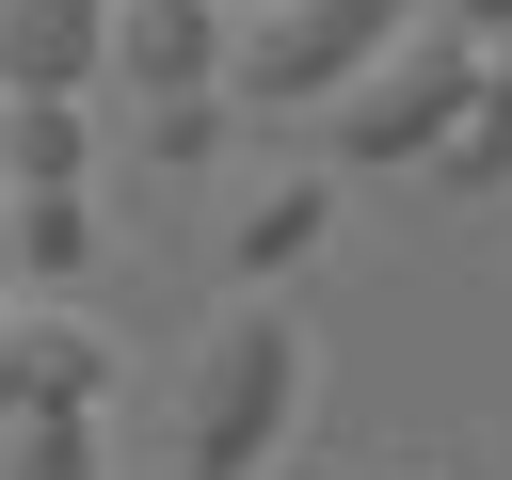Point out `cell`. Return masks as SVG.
<instances>
[{
    "mask_svg": "<svg viewBox=\"0 0 512 480\" xmlns=\"http://www.w3.org/2000/svg\"><path fill=\"white\" fill-rule=\"evenodd\" d=\"M224 16H240V0H224Z\"/></svg>",
    "mask_w": 512,
    "mask_h": 480,
    "instance_id": "9a60e30c",
    "label": "cell"
},
{
    "mask_svg": "<svg viewBox=\"0 0 512 480\" xmlns=\"http://www.w3.org/2000/svg\"><path fill=\"white\" fill-rule=\"evenodd\" d=\"M320 224H336V176H288V192H256V208H240V288H272L288 256H320Z\"/></svg>",
    "mask_w": 512,
    "mask_h": 480,
    "instance_id": "ba28073f",
    "label": "cell"
},
{
    "mask_svg": "<svg viewBox=\"0 0 512 480\" xmlns=\"http://www.w3.org/2000/svg\"><path fill=\"white\" fill-rule=\"evenodd\" d=\"M448 32L464 48H512V0H448Z\"/></svg>",
    "mask_w": 512,
    "mask_h": 480,
    "instance_id": "4fadbf2b",
    "label": "cell"
},
{
    "mask_svg": "<svg viewBox=\"0 0 512 480\" xmlns=\"http://www.w3.org/2000/svg\"><path fill=\"white\" fill-rule=\"evenodd\" d=\"M112 80V0H0V96H80Z\"/></svg>",
    "mask_w": 512,
    "mask_h": 480,
    "instance_id": "5b68a950",
    "label": "cell"
},
{
    "mask_svg": "<svg viewBox=\"0 0 512 480\" xmlns=\"http://www.w3.org/2000/svg\"><path fill=\"white\" fill-rule=\"evenodd\" d=\"M0 480H96V416H16Z\"/></svg>",
    "mask_w": 512,
    "mask_h": 480,
    "instance_id": "8fae6325",
    "label": "cell"
},
{
    "mask_svg": "<svg viewBox=\"0 0 512 480\" xmlns=\"http://www.w3.org/2000/svg\"><path fill=\"white\" fill-rule=\"evenodd\" d=\"M288 400H304V336H288L272 304L224 320V352H208V384H192V464H176V480H272Z\"/></svg>",
    "mask_w": 512,
    "mask_h": 480,
    "instance_id": "3957f363",
    "label": "cell"
},
{
    "mask_svg": "<svg viewBox=\"0 0 512 480\" xmlns=\"http://www.w3.org/2000/svg\"><path fill=\"white\" fill-rule=\"evenodd\" d=\"M464 96H480V48L432 16V32H400L368 80H336L320 96V128H336V176H400V160H432L448 128H464Z\"/></svg>",
    "mask_w": 512,
    "mask_h": 480,
    "instance_id": "6da1fadb",
    "label": "cell"
},
{
    "mask_svg": "<svg viewBox=\"0 0 512 480\" xmlns=\"http://www.w3.org/2000/svg\"><path fill=\"white\" fill-rule=\"evenodd\" d=\"M432 176H448V192H496V176H512V48H480V96H464V128L432 144Z\"/></svg>",
    "mask_w": 512,
    "mask_h": 480,
    "instance_id": "9c48e42d",
    "label": "cell"
},
{
    "mask_svg": "<svg viewBox=\"0 0 512 480\" xmlns=\"http://www.w3.org/2000/svg\"><path fill=\"white\" fill-rule=\"evenodd\" d=\"M112 64L144 96H224V0H112Z\"/></svg>",
    "mask_w": 512,
    "mask_h": 480,
    "instance_id": "8992f818",
    "label": "cell"
},
{
    "mask_svg": "<svg viewBox=\"0 0 512 480\" xmlns=\"http://www.w3.org/2000/svg\"><path fill=\"white\" fill-rule=\"evenodd\" d=\"M224 144V96H144V160H208Z\"/></svg>",
    "mask_w": 512,
    "mask_h": 480,
    "instance_id": "7c38bea8",
    "label": "cell"
},
{
    "mask_svg": "<svg viewBox=\"0 0 512 480\" xmlns=\"http://www.w3.org/2000/svg\"><path fill=\"white\" fill-rule=\"evenodd\" d=\"M96 176V112L80 96H0V192H80Z\"/></svg>",
    "mask_w": 512,
    "mask_h": 480,
    "instance_id": "52a82bcc",
    "label": "cell"
},
{
    "mask_svg": "<svg viewBox=\"0 0 512 480\" xmlns=\"http://www.w3.org/2000/svg\"><path fill=\"white\" fill-rule=\"evenodd\" d=\"M0 208H16V256H32L48 288H80V272H96V208H80V192H0Z\"/></svg>",
    "mask_w": 512,
    "mask_h": 480,
    "instance_id": "30bf717a",
    "label": "cell"
},
{
    "mask_svg": "<svg viewBox=\"0 0 512 480\" xmlns=\"http://www.w3.org/2000/svg\"><path fill=\"white\" fill-rule=\"evenodd\" d=\"M448 0H272V32L256 48H224V112H304V96H336V80H368L400 32H432Z\"/></svg>",
    "mask_w": 512,
    "mask_h": 480,
    "instance_id": "7a4b0ae2",
    "label": "cell"
},
{
    "mask_svg": "<svg viewBox=\"0 0 512 480\" xmlns=\"http://www.w3.org/2000/svg\"><path fill=\"white\" fill-rule=\"evenodd\" d=\"M112 400V352H96V320H0V416H96Z\"/></svg>",
    "mask_w": 512,
    "mask_h": 480,
    "instance_id": "277c9868",
    "label": "cell"
},
{
    "mask_svg": "<svg viewBox=\"0 0 512 480\" xmlns=\"http://www.w3.org/2000/svg\"><path fill=\"white\" fill-rule=\"evenodd\" d=\"M0 320H16V304H0Z\"/></svg>",
    "mask_w": 512,
    "mask_h": 480,
    "instance_id": "5bb4252c",
    "label": "cell"
}]
</instances>
